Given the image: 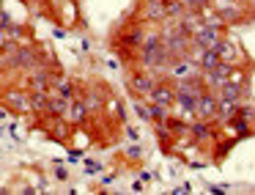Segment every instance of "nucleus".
Masks as SVG:
<instances>
[{"label": "nucleus", "instance_id": "7ed1b4c3", "mask_svg": "<svg viewBox=\"0 0 255 195\" xmlns=\"http://www.w3.org/2000/svg\"><path fill=\"white\" fill-rule=\"evenodd\" d=\"M0 102L11 110V116H28L30 113V91L6 88L3 94H0Z\"/></svg>", "mask_w": 255, "mask_h": 195}, {"label": "nucleus", "instance_id": "f257e3e1", "mask_svg": "<svg viewBox=\"0 0 255 195\" xmlns=\"http://www.w3.org/2000/svg\"><path fill=\"white\" fill-rule=\"evenodd\" d=\"M156 83H159V77H156L154 72H148L145 66H137V69L129 66L127 69V88L132 91L137 99H145V96L156 88Z\"/></svg>", "mask_w": 255, "mask_h": 195}, {"label": "nucleus", "instance_id": "c756f323", "mask_svg": "<svg viewBox=\"0 0 255 195\" xmlns=\"http://www.w3.org/2000/svg\"><path fill=\"white\" fill-rule=\"evenodd\" d=\"M113 179H116V173H107V176H102V184L107 187V184H113Z\"/></svg>", "mask_w": 255, "mask_h": 195}, {"label": "nucleus", "instance_id": "423d86ee", "mask_svg": "<svg viewBox=\"0 0 255 195\" xmlns=\"http://www.w3.org/2000/svg\"><path fill=\"white\" fill-rule=\"evenodd\" d=\"M143 22H162V19H167L165 14V0H143L140 3V17Z\"/></svg>", "mask_w": 255, "mask_h": 195}, {"label": "nucleus", "instance_id": "9d476101", "mask_svg": "<svg viewBox=\"0 0 255 195\" xmlns=\"http://www.w3.org/2000/svg\"><path fill=\"white\" fill-rule=\"evenodd\" d=\"M50 94H61L66 99H74L77 96V83L66 74H52V85H50Z\"/></svg>", "mask_w": 255, "mask_h": 195}, {"label": "nucleus", "instance_id": "1a4fd4ad", "mask_svg": "<svg viewBox=\"0 0 255 195\" xmlns=\"http://www.w3.org/2000/svg\"><path fill=\"white\" fill-rule=\"evenodd\" d=\"M50 85H52V69H47V66L30 69L28 91H50Z\"/></svg>", "mask_w": 255, "mask_h": 195}, {"label": "nucleus", "instance_id": "6ab92c4d", "mask_svg": "<svg viewBox=\"0 0 255 195\" xmlns=\"http://www.w3.org/2000/svg\"><path fill=\"white\" fill-rule=\"evenodd\" d=\"M132 110L140 116V121H143V124H151V113H148V107H145V105H140V102H132Z\"/></svg>", "mask_w": 255, "mask_h": 195}, {"label": "nucleus", "instance_id": "412c9836", "mask_svg": "<svg viewBox=\"0 0 255 195\" xmlns=\"http://www.w3.org/2000/svg\"><path fill=\"white\" fill-rule=\"evenodd\" d=\"M8 44H11V39H8V30L3 28V25H0V55H3V52L8 50Z\"/></svg>", "mask_w": 255, "mask_h": 195}, {"label": "nucleus", "instance_id": "72a5a7b5", "mask_svg": "<svg viewBox=\"0 0 255 195\" xmlns=\"http://www.w3.org/2000/svg\"><path fill=\"white\" fill-rule=\"evenodd\" d=\"M239 3H242V0H239Z\"/></svg>", "mask_w": 255, "mask_h": 195}, {"label": "nucleus", "instance_id": "dca6fc26", "mask_svg": "<svg viewBox=\"0 0 255 195\" xmlns=\"http://www.w3.org/2000/svg\"><path fill=\"white\" fill-rule=\"evenodd\" d=\"M187 6H184V0H165V14L167 19H181Z\"/></svg>", "mask_w": 255, "mask_h": 195}, {"label": "nucleus", "instance_id": "393cba45", "mask_svg": "<svg viewBox=\"0 0 255 195\" xmlns=\"http://www.w3.org/2000/svg\"><path fill=\"white\" fill-rule=\"evenodd\" d=\"M47 3H52V8H58V11H61V8L66 6L69 0H47Z\"/></svg>", "mask_w": 255, "mask_h": 195}, {"label": "nucleus", "instance_id": "f3484780", "mask_svg": "<svg viewBox=\"0 0 255 195\" xmlns=\"http://www.w3.org/2000/svg\"><path fill=\"white\" fill-rule=\"evenodd\" d=\"M200 69L203 72H209V69H214L217 63H220V55H217V50H200Z\"/></svg>", "mask_w": 255, "mask_h": 195}, {"label": "nucleus", "instance_id": "b1692460", "mask_svg": "<svg viewBox=\"0 0 255 195\" xmlns=\"http://www.w3.org/2000/svg\"><path fill=\"white\" fill-rule=\"evenodd\" d=\"M140 179L148 184V182H154V173H151V171H140Z\"/></svg>", "mask_w": 255, "mask_h": 195}, {"label": "nucleus", "instance_id": "bb28decb", "mask_svg": "<svg viewBox=\"0 0 255 195\" xmlns=\"http://www.w3.org/2000/svg\"><path fill=\"white\" fill-rule=\"evenodd\" d=\"M143 179H140V182H132V193H143Z\"/></svg>", "mask_w": 255, "mask_h": 195}, {"label": "nucleus", "instance_id": "9b49d317", "mask_svg": "<svg viewBox=\"0 0 255 195\" xmlns=\"http://www.w3.org/2000/svg\"><path fill=\"white\" fill-rule=\"evenodd\" d=\"M88 116H91V110H88V105H85V99H83V96H74L66 118L74 124V127H83V124L88 121Z\"/></svg>", "mask_w": 255, "mask_h": 195}, {"label": "nucleus", "instance_id": "f03ea898", "mask_svg": "<svg viewBox=\"0 0 255 195\" xmlns=\"http://www.w3.org/2000/svg\"><path fill=\"white\" fill-rule=\"evenodd\" d=\"M145 33H148V30H145L143 19H132V22L124 19L121 28H118V33H116V41H121L124 47H132V50H140V47H143Z\"/></svg>", "mask_w": 255, "mask_h": 195}, {"label": "nucleus", "instance_id": "f8f14e48", "mask_svg": "<svg viewBox=\"0 0 255 195\" xmlns=\"http://www.w3.org/2000/svg\"><path fill=\"white\" fill-rule=\"evenodd\" d=\"M50 99L52 94L50 91H30V113H36V116H50Z\"/></svg>", "mask_w": 255, "mask_h": 195}, {"label": "nucleus", "instance_id": "cd10ccee", "mask_svg": "<svg viewBox=\"0 0 255 195\" xmlns=\"http://www.w3.org/2000/svg\"><path fill=\"white\" fill-rule=\"evenodd\" d=\"M83 154H85L83 149H72V151H69V157H72V160H80V157H83Z\"/></svg>", "mask_w": 255, "mask_h": 195}, {"label": "nucleus", "instance_id": "aec40b11", "mask_svg": "<svg viewBox=\"0 0 255 195\" xmlns=\"http://www.w3.org/2000/svg\"><path fill=\"white\" fill-rule=\"evenodd\" d=\"M102 168H105L102 162H96V160H85V168H83V171L88 173V176H96V173H102Z\"/></svg>", "mask_w": 255, "mask_h": 195}, {"label": "nucleus", "instance_id": "20e7f679", "mask_svg": "<svg viewBox=\"0 0 255 195\" xmlns=\"http://www.w3.org/2000/svg\"><path fill=\"white\" fill-rule=\"evenodd\" d=\"M217 107H220V96H217V91L206 88L203 94L198 96V110H195V118L214 121V118H217Z\"/></svg>", "mask_w": 255, "mask_h": 195}, {"label": "nucleus", "instance_id": "a211bd4d", "mask_svg": "<svg viewBox=\"0 0 255 195\" xmlns=\"http://www.w3.org/2000/svg\"><path fill=\"white\" fill-rule=\"evenodd\" d=\"M236 116L244 118V121H250V124H255V107L247 105V102H242V105H239V110H236Z\"/></svg>", "mask_w": 255, "mask_h": 195}, {"label": "nucleus", "instance_id": "c85d7f7f", "mask_svg": "<svg viewBox=\"0 0 255 195\" xmlns=\"http://www.w3.org/2000/svg\"><path fill=\"white\" fill-rule=\"evenodd\" d=\"M8 116H11V110H8L6 105H0V121H3V118H8Z\"/></svg>", "mask_w": 255, "mask_h": 195}, {"label": "nucleus", "instance_id": "2eb2a0df", "mask_svg": "<svg viewBox=\"0 0 255 195\" xmlns=\"http://www.w3.org/2000/svg\"><path fill=\"white\" fill-rule=\"evenodd\" d=\"M143 102H145V99H143ZM145 107H148V113H151V124H156V121H165V118L170 116V110H173V107L156 105V102H145Z\"/></svg>", "mask_w": 255, "mask_h": 195}, {"label": "nucleus", "instance_id": "2f4dec72", "mask_svg": "<svg viewBox=\"0 0 255 195\" xmlns=\"http://www.w3.org/2000/svg\"><path fill=\"white\" fill-rule=\"evenodd\" d=\"M55 39H66V28H63V30L55 28Z\"/></svg>", "mask_w": 255, "mask_h": 195}, {"label": "nucleus", "instance_id": "5701e85b", "mask_svg": "<svg viewBox=\"0 0 255 195\" xmlns=\"http://www.w3.org/2000/svg\"><path fill=\"white\" fill-rule=\"evenodd\" d=\"M55 179L58 182H69V171L66 168H55Z\"/></svg>", "mask_w": 255, "mask_h": 195}, {"label": "nucleus", "instance_id": "6e6552de", "mask_svg": "<svg viewBox=\"0 0 255 195\" xmlns=\"http://www.w3.org/2000/svg\"><path fill=\"white\" fill-rule=\"evenodd\" d=\"M217 96L220 99H228V102H244L250 96V85H242V83H231V80H225V83L217 88Z\"/></svg>", "mask_w": 255, "mask_h": 195}, {"label": "nucleus", "instance_id": "7c9ffc66", "mask_svg": "<svg viewBox=\"0 0 255 195\" xmlns=\"http://www.w3.org/2000/svg\"><path fill=\"white\" fill-rule=\"evenodd\" d=\"M189 190H192V187H189V184H181V187H176V190H173V193L184 195V193H189Z\"/></svg>", "mask_w": 255, "mask_h": 195}, {"label": "nucleus", "instance_id": "4468645a", "mask_svg": "<svg viewBox=\"0 0 255 195\" xmlns=\"http://www.w3.org/2000/svg\"><path fill=\"white\" fill-rule=\"evenodd\" d=\"M69 107H72V99H66L61 94H52V99H50V116L52 118H66Z\"/></svg>", "mask_w": 255, "mask_h": 195}, {"label": "nucleus", "instance_id": "ddd939ff", "mask_svg": "<svg viewBox=\"0 0 255 195\" xmlns=\"http://www.w3.org/2000/svg\"><path fill=\"white\" fill-rule=\"evenodd\" d=\"M217 55H220V61H225V63H233V66H236L239 61H242V50H239L236 44H233L231 39H222L220 44H217Z\"/></svg>", "mask_w": 255, "mask_h": 195}, {"label": "nucleus", "instance_id": "a878e982", "mask_svg": "<svg viewBox=\"0 0 255 195\" xmlns=\"http://www.w3.org/2000/svg\"><path fill=\"white\" fill-rule=\"evenodd\" d=\"M127 138H129V140H137V138H140L137 129H134V127H127Z\"/></svg>", "mask_w": 255, "mask_h": 195}, {"label": "nucleus", "instance_id": "473e14b6", "mask_svg": "<svg viewBox=\"0 0 255 195\" xmlns=\"http://www.w3.org/2000/svg\"><path fill=\"white\" fill-rule=\"evenodd\" d=\"M80 47H83V52H88L91 50V39H83V44H80Z\"/></svg>", "mask_w": 255, "mask_h": 195}, {"label": "nucleus", "instance_id": "4be33fe9", "mask_svg": "<svg viewBox=\"0 0 255 195\" xmlns=\"http://www.w3.org/2000/svg\"><path fill=\"white\" fill-rule=\"evenodd\" d=\"M140 157H143V149H140V146H137V143H134V146H129V149H127V160H132V162H137V160H140Z\"/></svg>", "mask_w": 255, "mask_h": 195}, {"label": "nucleus", "instance_id": "39448f33", "mask_svg": "<svg viewBox=\"0 0 255 195\" xmlns=\"http://www.w3.org/2000/svg\"><path fill=\"white\" fill-rule=\"evenodd\" d=\"M217 132H220V127H214L211 121H203V118H192L189 121V138L195 143H211L217 138Z\"/></svg>", "mask_w": 255, "mask_h": 195}, {"label": "nucleus", "instance_id": "0eeeda50", "mask_svg": "<svg viewBox=\"0 0 255 195\" xmlns=\"http://www.w3.org/2000/svg\"><path fill=\"white\" fill-rule=\"evenodd\" d=\"M225 39V33L220 30H211V28H203L200 33L192 36V50H217V44Z\"/></svg>", "mask_w": 255, "mask_h": 195}]
</instances>
